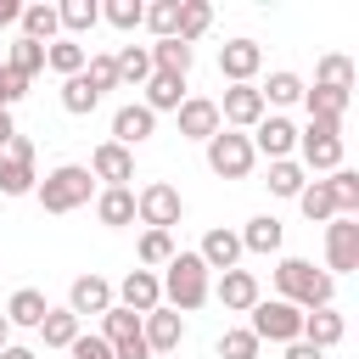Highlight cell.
<instances>
[{"mask_svg":"<svg viewBox=\"0 0 359 359\" xmlns=\"http://www.w3.org/2000/svg\"><path fill=\"white\" fill-rule=\"evenodd\" d=\"M264 112H269V107H264L258 84H230V90H224V101H219V123H224V129H236V135H241V129H252Z\"/></svg>","mask_w":359,"mask_h":359,"instance_id":"cell-13","label":"cell"},{"mask_svg":"<svg viewBox=\"0 0 359 359\" xmlns=\"http://www.w3.org/2000/svg\"><path fill=\"white\" fill-rule=\"evenodd\" d=\"M67 353H73V359H112V348H107V342H101V337H95V331H79V337H73V348H67Z\"/></svg>","mask_w":359,"mask_h":359,"instance_id":"cell-47","label":"cell"},{"mask_svg":"<svg viewBox=\"0 0 359 359\" xmlns=\"http://www.w3.org/2000/svg\"><path fill=\"white\" fill-rule=\"evenodd\" d=\"M140 337H146L151 353H174L180 337H185V314H174L168 303H157L151 314H140Z\"/></svg>","mask_w":359,"mask_h":359,"instance_id":"cell-15","label":"cell"},{"mask_svg":"<svg viewBox=\"0 0 359 359\" xmlns=\"http://www.w3.org/2000/svg\"><path fill=\"white\" fill-rule=\"evenodd\" d=\"M84 325H79V314L73 309H45V320H39V337H45V348H73V337H79Z\"/></svg>","mask_w":359,"mask_h":359,"instance_id":"cell-33","label":"cell"},{"mask_svg":"<svg viewBox=\"0 0 359 359\" xmlns=\"http://www.w3.org/2000/svg\"><path fill=\"white\" fill-rule=\"evenodd\" d=\"M208 28H213V6H208V0H180V28H174V39L196 45Z\"/></svg>","mask_w":359,"mask_h":359,"instance_id":"cell-34","label":"cell"},{"mask_svg":"<svg viewBox=\"0 0 359 359\" xmlns=\"http://www.w3.org/2000/svg\"><path fill=\"white\" fill-rule=\"evenodd\" d=\"M6 67H11L17 79H34V73L45 67V45H34V39H22V34H17V39H11V56H6Z\"/></svg>","mask_w":359,"mask_h":359,"instance_id":"cell-40","label":"cell"},{"mask_svg":"<svg viewBox=\"0 0 359 359\" xmlns=\"http://www.w3.org/2000/svg\"><path fill=\"white\" fill-rule=\"evenodd\" d=\"M107 348H112V359H151V348H146V337H140V314H129V309H107L101 314V331H95Z\"/></svg>","mask_w":359,"mask_h":359,"instance_id":"cell-6","label":"cell"},{"mask_svg":"<svg viewBox=\"0 0 359 359\" xmlns=\"http://www.w3.org/2000/svg\"><path fill=\"white\" fill-rule=\"evenodd\" d=\"M45 292L39 286H17L11 297H6V320H11V331H39V320H45Z\"/></svg>","mask_w":359,"mask_h":359,"instance_id":"cell-21","label":"cell"},{"mask_svg":"<svg viewBox=\"0 0 359 359\" xmlns=\"http://www.w3.org/2000/svg\"><path fill=\"white\" fill-rule=\"evenodd\" d=\"M140 17H146V6H140V0H107V6H101V22H112L118 34L140 28Z\"/></svg>","mask_w":359,"mask_h":359,"instance_id":"cell-44","label":"cell"},{"mask_svg":"<svg viewBox=\"0 0 359 359\" xmlns=\"http://www.w3.org/2000/svg\"><path fill=\"white\" fill-rule=\"evenodd\" d=\"M208 297H219L224 309L247 314V309L258 303V275H252V269H224V275H219V286H213Z\"/></svg>","mask_w":359,"mask_h":359,"instance_id":"cell-20","label":"cell"},{"mask_svg":"<svg viewBox=\"0 0 359 359\" xmlns=\"http://www.w3.org/2000/svg\"><path fill=\"white\" fill-rule=\"evenodd\" d=\"M252 140L247 135H236V129H219L213 140H208V168L219 174V180H247L252 174Z\"/></svg>","mask_w":359,"mask_h":359,"instance_id":"cell-7","label":"cell"},{"mask_svg":"<svg viewBox=\"0 0 359 359\" xmlns=\"http://www.w3.org/2000/svg\"><path fill=\"white\" fill-rule=\"evenodd\" d=\"M180 213H185V202H180V191L168 180H151V185L135 191V219L146 230H168V224H180Z\"/></svg>","mask_w":359,"mask_h":359,"instance_id":"cell-8","label":"cell"},{"mask_svg":"<svg viewBox=\"0 0 359 359\" xmlns=\"http://www.w3.org/2000/svg\"><path fill=\"white\" fill-rule=\"evenodd\" d=\"M0 348H11V320H6V309H0Z\"/></svg>","mask_w":359,"mask_h":359,"instance_id":"cell-54","label":"cell"},{"mask_svg":"<svg viewBox=\"0 0 359 359\" xmlns=\"http://www.w3.org/2000/svg\"><path fill=\"white\" fill-rule=\"evenodd\" d=\"M303 107H309V118H325V123H342L348 118V95L342 90H303Z\"/></svg>","mask_w":359,"mask_h":359,"instance_id":"cell-37","label":"cell"},{"mask_svg":"<svg viewBox=\"0 0 359 359\" xmlns=\"http://www.w3.org/2000/svg\"><path fill=\"white\" fill-rule=\"evenodd\" d=\"M314 84L320 90H353V62L342 56V50H331V56H320V67H314Z\"/></svg>","mask_w":359,"mask_h":359,"instance_id":"cell-36","label":"cell"},{"mask_svg":"<svg viewBox=\"0 0 359 359\" xmlns=\"http://www.w3.org/2000/svg\"><path fill=\"white\" fill-rule=\"evenodd\" d=\"M325 191H331V202H337V219H359V174H353V168H331Z\"/></svg>","mask_w":359,"mask_h":359,"instance_id":"cell-32","label":"cell"},{"mask_svg":"<svg viewBox=\"0 0 359 359\" xmlns=\"http://www.w3.org/2000/svg\"><path fill=\"white\" fill-rule=\"evenodd\" d=\"M297 151H303V163L297 168H320V174H331V168H342V123H325V118H309V129H297Z\"/></svg>","mask_w":359,"mask_h":359,"instance_id":"cell-4","label":"cell"},{"mask_svg":"<svg viewBox=\"0 0 359 359\" xmlns=\"http://www.w3.org/2000/svg\"><path fill=\"white\" fill-rule=\"evenodd\" d=\"M90 180H101L107 191H129V180H135V151L118 146V140H101V146L90 151Z\"/></svg>","mask_w":359,"mask_h":359,"instance_id":"cell-10","label":"cell"},{"mask_svg":"<svg viewBox=\"0 0 359 359\" xmlns=\"http://www.w3.org/2000/svg\"><path fill=\"white\" fill-rule=\"evenodd\" d=\"M151 135H157V118H151L140 101H129V107H118V112H112V140H118V146H129V151H135V146H140V140H151Z\"/></svg>","mask_w":359,"mask_h":359,"instance_id":"cell-19","label":"cell"},{"mask_svg":"<svg viewBox=\"0 0 359 359\" xmlns=\"http://www.w3.org/2000/svg\"><path fill=\"white\" fill-rule=\"evenodd\" d=\"M264 185H269V196H292L297 202V191L309 185V174L297 168V157H280V163H269V180Z\"/></svg>","mask_w":359,"mask_h":359,"instance_id":"cell-38","label":"cell"},{"mask_svg":"<svg viewBox=\"0 0 359 359\" xmlns=\"http://www.w3.org/2000/svg\"><path fill=\"white\" fill-rule=\"evenodd\" d=\"M297 208H303V219H309V224H331V219H337V202H331L325 180H309V185L297 191Z\"/></svg>","mask_w":359,"mask_h":359,"instance_id":"cell-35","label":"cell"},{"mask_svg":"<svg viewBox=\"0 0 359 359\" xmlns=\"http://www.w3.org/2000/svg\"><path fill=\"white\" fill-rule=\"evenodd\" d=\"M280 359H325V353H320V348H309V342L297 337V342H286V353H280Z\"/></svg>","mask_w":359,"mask_h":359,"instance_id":"cell-50","label":"cell"},{"mask_svg":"<svg viewBox=\"0 0 359 359\" xmlns=\"http://www.w3.org/2000/svg\"><path fill=\"white\" fill-rule=\"evenodd\" d=\"M11 135H17V123H11V112H6V107H0V151H6V146H11Z\"/></svg>","mask_w":359,"mask_h":359,"instance_id":"cell-52","label":"cell"},{"mask_svg":"<svg viewBox=\"0 0 359 359\" xmlns=\"http://www.w3.org/2000/svg\"><path fill=\"white\" fill-rule=\"evenodd\" d=\"M140 90H146L140 107H146L151 118H157V112H180V101H185V79H180V73H151Z\"/></svg>","mask_w":359,"mask_h":359,"instance_id":"cell-22","label":"cell"},{"mask_svg":"<svg viewBox=\"0 0 359 359\" xmlns=\"http://www.w3.org/2000/svg\"><path fill=\"white\" fill-rule=\"evenodd\" d=\"M0 359H39L34 348H22V342H11V348H0Z\"/></svg>","mask_w":359,"mask_h":359,"instance_id":"cell-53","label":"cell"},{"mask_svg":"<svg viewBox=\"0 0 359 359\" xmlns=\"http://www.w3.org/2000/svg\"><path fill=\"white\" fill-rule=\"evenodd\" d=\"M22 95H28V79H17V73H11V67H0V107H6V112H11V107H17V101H22Z\"/></svg>","mask_w":359,"mask_h":359,"instance_id":"cell-48","label":"cell"},{"mask_svg":"<svg viewBox=\"0 0 359 359\" xmlns=\"http://www.w3.org/2000/svg\"><path fill=\"white\" fill-rule=\"evenodd\" d=\"M303 90H309V84H303L297 73H286V67H280V73H269V79L258 84L264 107H297V101H303Z\"/></svg>","mask_w":359,"mask_h":359,"instance_id":"cell-31","label":"cell"},{"mask_svg":"<svg viewBox=\"0 0 359 359\" xmlns=\"http://www.w3.org/2000/svg\"><path fill=\"white\" fill-rule=\"evenodd\" d=\"M174 258V236L168 230H146L140 236V269H163Z\"/></svg>","mask_w":359,"mask_h":359,"instance_id":"cell-43","label":"cell"},{"mask_svg":"<svg viewBox=\"0 0 359 359\" xmlns=\"http://www.w3.org/2000/svg\"><path fill=\"white\" fill-rule=\"evenodd\" d=\"M140 22H146L157 39H174V28H180V0H151Z\"/></svg>","mask_w":359,"mask_h":359,"instance_id":"cell-42","label":"cell"},{"mask_svg":"<svg viewBox=\"0 0 359 359\" xmlns=\"http://www.w3.org/2000/svg\"><path fill=\"white\" fill-rule=\"evenodd\" d=\"M34 196H39L45 213H73V208H84V202L95 196V180H90L84 163H62V168H50V174L34 185Z\"/></svg>","mask_w":359,"mask_h":359,"instance_id":"cell-3","label":"cell"},{"mask_svg":"<svg viewBox=\"0 0 359 359\" xmlns=\"http://www.w3.org/2000/svg\"><path fill=\"white\" fill-rule=\"evenodd\" d=\"M342 337H348V320H342L337 309H314V314H303V342H309V348L325 353V348H337Z\"/></svg>","mask_w":359,"mask_h":359,"instance_id":"cell-23","label":"cell"},{"mask_svg":"<svg viewBox=\"0 0 359 359\" xmlns=\"http://www.w3.org/2000/svg\"><path fill=\"white\" fill-rule=\"evenodd\" d=\"M22 17V0H0V28H11Z\"/></svg>","mask_w":359,"mask_h":359,"instance_id":"cell-51","label":"cell"},{"mask_svg":"<svg viewBox=\"0 0 359 359\" xmlns=\"http://www.w3.org/2000/svg\"><path fill=\"white\" fill-rule=\"evenodd\" d=\"M241 236V252H280V219L275 213H258V219H247V230H236Z\"/></svg>","mask_w":359,"mask_h":359,"instance_id":"cell-27","label":"cell"},{"mask_svg":"<svg viewBox=\"0 0 359 359\" xmlns=\"http://www.w3.org/2000/svg\"><path fill=\"white\" fill-rule=\"evenodd\" d=\"M112 67H118V90H123V84L140 90V84L151 79V50H146V45H123V50H112Z\"/></svg>","mask_w":359,"mask_h":359,"instance_id":"cell-26","label":"cell"},{"mask_svg":"<svg viewBox=\"0 0 359 359\" xmlns=\"http://www.w3.org/2000/svg\"><path fill=\"white\" fill-rule=\"evenodd\" d=\"M95 219H101L107 230L135 224V191H95Z\"/></svg>","mask_w":359,"mask_h":359,"instance_id":"cell-29","label":"cell"},{"mask_svg":"<svg viewBox=\"0 0 359 359\" xmlns=\"http://www.w3.org/2000/svg\"><path fill=\"white\" fill-rule=\"evenodd\" d=\"M17 28H22V39H34V45H50V39H62V22H56V6H45V0H34V6H22V17H17Z\"/></svg>","mask_w":359,"mask_h":359,"instance_id":"cell-24","label":"cell"},{"mask_svg":"<svg viewBox=\"0 0 359 359\" xmlns=\"http://www.w3.org/2000/svg\"><path fill=\"white\" fill-rule=\"evenodd\" d=\"M247 314H252V320H247V331H252L258 342H280V348H286V342H297V337H303V309H292V303H280V297H269V303L258 297Z\"/></svg>","mask_w":359,"mask_h":359,"instance_id":"cell-5","label":"cell"},{"mask_svg":"<svg viewBox=\"0 0 359 359\" xmlns=\"http://www.w3.org/2000/svg\"><path fill=\"white\" fill-rule=\"evenodd\" d=\"M163 297H168V309L174 314H191V309H202L208 303V292H213V280H208V264L196 258V252H174L168 264H163Z\"/></svg>","mask_w":359,"mask_h":359,"instance_id":"cell-2","label":"cell"},{"mask_svg":"<svg viewBox=\"0 0 359 359\" xmlns=\"http://www.w3.org/2000/svg\"><path fill=\"white\" fill-rule=\"evenodd\" d=\"M196 258L208 264V275H213V269H219V275H224V269H241V236H236V230H224V224H213V230L202 236Z\"/></svg>","mask_w":359,"mask_h":359,"instance_id":"cell-18","label":"cell"},{"mask_svg":"<svg viewBox=\"0 0 359 359\" xmlns=\"http://www.w3.org/2000/svg\"><path fill=\"white\" fill-rule=\"evenodd\" d=\"M84 79H90V90H95V95L118 90V67H112V50H95V56L84 62Z\"/></svg>","mask_w":359,"mask_h":359,"instance_id":"cell-45","label":"cell"},{"mask_svg":"<svg viewBox=\"0 0 359 359\" xmlns=\"http://www.w3.org/2000/svg\"><path fill=\"white\" fill-rule=\"evenodd\" d=\"M275 292H280V303H292V309H303V314L337 303V280H331L325 269H314L309 258H280V264H275Z\"/></svg>","mask_w":359,"mask_h":359,"instance_id":"cell-1","label":"cell"},{"mask_svg":"<svg viewBox=\"0 0 359 359\" xmlns=\"http://www.w3.org/2000/svg\"><path fill=\"white\" fill-rule=\"evenodd\" d=\"M219 359H258V337H252L247 325H230V331L219 337Z\"/></svg>","mask_w":359,"mask_h":359,"instance_id":"cell-46","label":"cell"},{"mask_svg":"<svg viewBox=\"0 0 359 359\" xmlns=\"http://www.w3.org/2000/svg\"><path fill=\"white\" fill-rule=\"evenodd\" d=\"M252 157H269V163H280V157H292L297 151V123L286 118V112H264L258 123H252Z\"/></svg>","mask_w":359,"mask_h":359,"instance_id":"cell-9","label":"cell"},{"mask_svg":"<svg viewBox=\"0 0 359 359\" xmlns=\"http://www.w3.org/2000/svg\"><path fill=\"white\" fill-rule=\"evenodd\" d=\"M67 309H73L79 320L107 314V309H112V280H107V275H95V269H90V275H79V280L67 286Z\"/></svg>","mask_w":359,"mask_h":359,"instance_id":"cell-16","label":"cell"},{"mask_svg":"<svg viewBox=\"0 0 359 359\" xmlns=\"http://www.w3.org/2000/svg\"><path fill=\"white\" fill-rule=\"evenodd\" d=\"M84 62H90V50H84L79 39H50V45H45V67H50V73H62V79L84 73Z\"/></svg>","mask_w":359,"mask_h":359,"instance_id":"cell-30","label":"cell"},{"mask_svg":"<svg viewBox=\"0 0 359 359\" xmlns=\"http://www.w3.org/2000/svg\"><path fill=\"white\" fill-rule=\"evenodd\" d=\"M56 22H62V39H84L101 22V6L95 0H62L56 6Z\"/></svg>","mask_w":359,"mask_h":359,"instance_id":"cell-25","label":"cell"},{"mask_svg":"<svg viewBox=\"0 0 359 359\" xmlns=\"http://www.w3.org/2000/svg\"><path fill=\"white\" fill-rule=\"evenodd\" d=\"M62 107H67L73 118H84V112H95V107H101V95L90 90V79H84V73H73V79H62Z\"/></svg>","mask_w":359,"mask_h":359,"instance_id":"cell-41","label":"cell"},{"mask_svg":"<svg viewBox=\"0 0 359 359\" xmlns=\"http://www.w3.org/2000/svg\"><path fill=\"white\" fill-rule=\"evenodd\" d=\"M359 269V219H331L325 224V275H348Z\"/></svg>","mask_w":359,"mask_h":359,"instance_id":"cell-11","label":"cell"},{"mask_svg":"<svg viewBox=\"0 0 359 359\" xmlns=\"http://www.w3.org/2000/svg\"><path fill=\"white\" fill-rule=\"evenodd\" d=\"M112 303L129 309V314H151V309L163 303V280H157V269H129V275L112 286Z\"/></svg>","mask_w":359,"mask_h":359,"instance_id":"cell-12","label":"cell"},{"mask_svg":"<svg viewBox=\"0 0 359 359\" xmlns=\"http://www.w3.org/2000/svg\"><path fill=\"white\" fill-rule=\"evenodd\" d=\"M6 157H17V163H34V140H28V135H11Z\"/></svg>","mask_w":359,"mask_h":359,"instance_id":"cell-49","label":"cell"},{"mask_svg":"<svg viewBox=\"0 0 359 359\" xmlns=\"http://www.w3.org/2000/svg\"><path fill=\"white\" fill-rule=\"evenodd\" d=\"M174 118H180V135H185V140H202V146L224 129V123H219V101H208V95H185Z\"/></svg>","mask_w":359,"mask_h":359,"instance_id":"cell-14","label":"cell"},{"mask_svg":"<svg viewBox=\"0 0 359 359\" xmlns=\"http://www.w3.org/2000/svg\"><path fill=\"white\" fill-rule=\"evenodd\" d=\"M39 174L34 163H17V157H0V196H34Z\"/></svg>","mask_w":359,"mask_h":359,"instance_id":"cell-39","label":"cell"},{"mask_svg":"<svg viewBox=\"0 0 359 359\" xmlns=\"http://www.w3.org/2000/svg\"><path fill=\"white\" fill-rule=\"evenodd\" d=\"M151 50V73H191V62H196V50L185 45V39H157V45H146Z\"/></svg>","mask_w":359,"mask_h":359,"instance_id":"cell-28","label":"cell"},{"mask_svg":"<svg viewBox=\"0 0 359 359\" xmlns=\"http://www.w3.org/2000/svg\"><path fill=\"white\" fill-rule=\"evenodd\" d=\"M258 67H264L258 39H230V45H219V73H224L230 84H252Z\"/></svg>","mask_w":359,"mask_h":359,"instance_id":"cell-17","label":"cell"}]
</instances>
